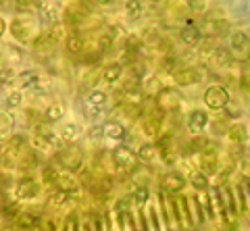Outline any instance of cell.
Here are the masks:
<instances>
[{"label": "cell", "instance_id": "1", "mask_svg": "<svg viewBox=\"0 0 250 231\" xmlns=\"http://www.w3.org/2000/svg\"><path fill=\"white\" fill-rule=\"evenodd\" d=\"M57 160H59V163L65 167V169H69L71 173H73V171H80V167H82V163H83V152H82L80 146H75V144L65 146V148H59Z\"/></svg>", "mask_w": 250, "mask_h": 231}, {"label": "cell", "instance_id": "2", "mask_svg": "<svg viewBox=\"0 0 250 231\" xmlns=\"http://www.w3.org/2000/svg\"><path fill=\"white\" fill-rule=\"evenodd\" d=\"M217 194H219V211H221L223 219H236L238 214V204L233 200V190L223 183V186L217 188Z\"/></svg>", "mask_w": 250, "mask_h": 231}, {"label": "cell", "instance_id": "3", "mask_svg": "<svg viewBox=\"0 0 250 231\" xmlns=\"http://www.w3.org/2000/svg\"><path fill=\"white\" fill-rule=\"evenodd\" d=\"M113 160H115V167L119 169L121 173H131V171H136V167H138V156L127 146H117V148H113Z\"/></svg>", "mask_w": 250, "mask_h": 231}, {"label": "cell", "instance_id": "4", "mask_svg": "<svg viewBox=\"0 0 250 231\" xmlns=\"http://www.w3.org/2000/svg\"><path fill=\"white\" fill-rule=\"evenodd\" d=\"M182 100L184 96L179 94V90L175 88H161L159 94H156V104L163 113H171V111H177L182 106Z\"/></svg>", "mask_w": 250, "mask_h": 231}, {"label": "cell", "instance_id": "5", "mask_svg": "<svg viewBox=\"0 0 250 231\" xmlns=\"http://www.w3.org/2000/svg\"><path fill=\"white\" fill-rule=\"evenodd\" d=\"M205 104L213 111H223L229 104V94L223 86H210L205 92Z\"/></svg>", "mask_w": 250, "mask_h": 231}, {"label": "cell", "instance_id": "6", "mask_svg": "<svg viewBox=\"0 0 250 231\" xmlns=\"http://www.w3.org/2000/svg\"><path fill=\"white\" fill-rule=\"evenodd\" d=\"M248 48H250V42H248V36L244 32H233L231 34V58L233 60H244L248 58Z\"/></svg>", "mask_w": 250, "mask_h": 231}, {"label": "cell", "instance_id": "7", "mask_svg": "<svg viewBox=\"0 0 250 231\" xmlns=\"http://www.w3.org/2000/svg\"><path fill=\"white\" fill-rule=\"evenodd\" d=\"M38 192H40V186L34 179H29V177L19 179L15 183V198H19V200H34L38 196Z\"/></svg>", "mask_w": 250, "mask_h": 231}, {"label": "cell", "instance_id": "8", "mask_svg": "<svg viewBox=\"0 0 250 231\" xmlns=\"http://www.w3.org/2000/svg\"><path fill=\"white\" fill-rule=\"evenodd\" d=\"M161 183H163V190H167L169 194H179V192L184 190V186H186V179H184L182 173L171 171L167 175H163Z\"/></svg>", "mask_w": 250, "mask_h": 231}, {"label": "cell", "instance_id": "9", "mask_svg": "<svg viewBox=\"0 0 250 231\" xmlns=\"http://www.w3.org/2000/svg\"><path fill=\"white\" fill-rule=\"evenodd\" d=\"M173 79L177 86H194V83L200 81V71L192 67H184L179 71H173Z\"/></svg>", "mask_w": 250, "mask_h": 231}, {"label": "cell", "instance_id": "10", "mask_svg": "<svg viewBox=\"0 0 250 231\" xmlns=\"http://www.w3.org/2000/svg\"><path fill=\"white\" fill-rule=\"evenodd\" d=\"M173 206H175V214L182 221H186L190 227H194V219H192V209H190V200L186 196H179L173 200Z\"/></svg>", "mask_w": 250, "mask_h": 231}, {"label": "cell", "instance_id": "11", "mask_svg": "<svg viewBox=\"0 0 250 231\" xmlns=\"http://www.w3.org/2000/svg\"><path fill=\"white\" fill-rule=\"evenodd\" d=\"M11 34L15 40H19V42H27L29 40V34H31V25L25 21V19H21V17H15L13 23H11Z\"/></svg>", "mask_w": 250, "mask_h": 231}, {"label": "cell", "instance_id": "12", "mask_svg": "<svg viewBox=\"0 0 250 231\" xmlns=\"http://www.w3.org/2000/svg\"><path fill=\"white\" fill-rule=\"evenodd\" d=\"M208 125V115L205 111H192L190 117H188V129L192 134H200L202 129Z\"/></svg>", "mask_w": 250, "mask_h": 231}, {"label": "cell", "instance_id": "13", "mask_svg": "<svg viewBox=\"0 0 250 231\" xmlns=\"http://www.w3.org/2000/svg\"><path fill=\"white\" fill-rule=\"evenodd\" d=\"M103 134L108 137V140H115V142H121L127 137V132H125V127L119 121H106L103 125Z\"/></svg>", "mask_w": 250, "mask_h": 231}, {"label": "cell", "instance_id": "14", "mask_svg": "<svg viewBox=\"0 0 250 231\" xmlns=\"http://www.w3.org/2000/svg\"><path fill=\"white\" fill-rule=\"evenodd\" d=\"M179 38H182V42L188 44V46H196V44H200V40H202V34H200V29H198L196 25L188 23L186 27L179 29Z\"/></svg>", "mask_w": 250, "mask_h": 231}, {"label": "cell", "instance_id": "15", "mask_svg": "<svg viewBox=\"0 0 250 231\" xmlns=\"http://www.w3.org/2000/svg\"><path fill=\"white\" fill-rule=\"evenodd\" d=\"M54 183H57V188L59 190H65V192H75L77 188H80V183H77V179L73 177V173L71 171H65V173H57V179H54Z\"/></svg>", "mask_w": 250, "mask_h": 231}, {"label": "cell", "instance_id": "16", "mask_svg": "<svg viewBox=\"0 0 250 231\" xmlns=\"http://www.w3.org/2000/svg\"><path fill=\"white\" fill-rule=\"evenodd\" d=\"M15 86H19V88H34L40 83V77H38V73L34 71H21L15 75Z\"/></svg>", "mask_w": 250, "mask_h": 231}, {"label": "cell", "instance_id": "17", "mask_svg": "<svg viewBox=\"0 0 250 231\" xmlns=\"http://www.w3.org/2000/svg\"><path fill=\"white\" fill-rule=\"evenodd\" d=\"M123 100L127 104H134V106H140L142 104V100H144V92L142 88H138V86H127L123 92Z\"/></svg>", "mask_w": 250, "mask_h": 231}, {"label": "cell", "instance_id": "18", "mask_svg": "<svg viewBox=\"0 0 250 231\" xmlns=\"http://www.w3.org/2000/svg\"><path fill=\"white\" fill-rule=\"evenodd\" d=\"M0 165L6 167V169H13L15 165H17V150L11 148L9 144L0 150Z\"/></svg>", "mask_w": 250, "mask_h": 231}, {"label": "cell", "instance_id": "19", "mask_svg": "<svg viewBox=\"0 0 250 231\" xmlns=\"http://www.w3.org/2000/svg\"><path fill=\"white\" fill-rule=\"evenodd\" d=\"M52 44H54V38H52L50 32H42V34H38L34 38V50H40V52L50 50Z\"/></svg>", "mask_w": 250, "mask_h": 231}, {"label": "cell", "instance_id": "20", "mask_svg": "<svg viewBox=\"0 0 250 231\" xmlns=\"http://www.w3.org/2000/svg\"><path fill=\"white\" fill-rule=\"evenodd\" d=\"M213 60H215L217 67H229V65L233 63L231 52H229L228 48H215V50H213Z\"/></svg>", "mask_w": 250, "mask_h": 231}, {"label": "cell", "instance_id": "21", "mask_svg": "<svg viewBox=\"0 0 250 231\" xmlns=\"http://www.w3.org/2000/svg\"><path fill=\"white\" fill-rule=\"evenodd\" d=\"M38 223H40V219H38L36 214H31V212L17 214V227L19 229H34V227H38Z\"/></svg>", "mask_w": 250, "mask_h": 231}, {"label": "cell", "instance_id": "22", "mask_svg": "<svg viewBox=\"0 0 250 231\" xmlns=\"http://www.w3.org/2000/svg\"><path fill=\"white\" fill-rule=\"evenodd\" d=\"M156 150H159V146H154V144H144V146H140L138 158L144 160V163H152V160L156 158Z\"/></svg>", "mask_w": 250, "mask_h": 231}, {"label": "cell", "instance_id": "23", "mask_svg": "<svg viewBox=\"0 0 250 231\" xmlns=\"http://www.w3.org/2000/svg\"><path fill=\"white\" fill-rule=\"evenodd\" d=\"M228 135H229V140H231L233 144H246V125L238 123V125L229 127Z\"/></svg>", "mask_w": 250, "mask_h": 231}, {"label": "cell", "instance_id": "24", "mask_svg": "<svg viewBox=\"0 0 250 231\" xmlns=\"http://www.w3.org/2000/svg\"><path fill=\"white\" fill-rule=\"evenodd\" d=\"M142 2L140 0H127L125 2V13H127V17L131 19V21H138L140 17H142Z\"/></svg>", "mask_w": 250, "mask_h": 231}, {"label": "cell", "instance_id": "25", "mask_svg": "<svg viewBox=\"0 0 250 231\" xmlns=\"http://www.w3.org/2000/svg\"><path fill=\"white\" fill-rule=\"evenodd\" d=\"M117 225L121 229H136V221L131 217L129 209L127 211H117Z\"/></svg>", "mask_w": 250, "mask_h": 231}, {"label": "cell", "instance_id": "26", "mask_svg": "<svg viewBox=\"0 0 250 231\" xmlns=\"http://www.w3.org/2000/svg\"><path fill=\"white\" fill-rule=\"evenodd\" d=\"M62 117H65V109H62L61 104H50L48 109H46V113H44V119L48 123H57Z\"/></svg>", "mask_w": 250, "mask_h": 231}, {"label": "cell", "instance_id": "27", "mask_svg": "<svg viewBox=\"0 0 250 231\" xmlns=\"http://www.w3.org/2000/svg\"><path fill=\"white\" fill-rule=\"evenodd\" d=\"M236 194H238V211L240 212H246L248 209V188H246V179L240 183V186H236Z\"/></svg>", "mask_w": 250, "mask_h": 231}, {"label": "cell", "instance_id": "28", "mask_svg": "<svg viewBox=\"0 0 250 231\" xmlns=\"http://www.w3.org/2000/svg\"><path fill=\"white\" fill-rule=\"evenodd\" d=\"M125 50H127L129 55H140V52L144 50V44L136 34H131V36H127V40H125Z\"/></svg>", "mask_w": 250, "mask_h": 231}, {"label": "cell", "instance_id": "29", "mask_svg": "<svg viewBox=\"0 0 250 231\" xmlns=\"http://www.w3.org/2000/svg\"><path fill=\"white\" fill-rule=\"evenodd\" d=\"M148 200H150V190H148L144 183L136 186V188H134V202H136L138 206H144Z\"/></svg>", "mask_w": 250, "mask_h": 231}, {"label": "cell", "instance_id": "30", "mask_svg": "<svg viewBox=\"0 0 250 231\" xmlns=\"http://www.w3.org/2000/svg\"><path fill=\"white\" fill-rule=\"evenodd\" d=\"M119 77H121V65L119 63H111L104 69V81L106 83H117Z\"/></svg>", "mask_w": 250, "mask_h": 231}, {"label": "cell", "instance_id": "31", "mask_svg": "<svg viewBox=\"0 0 250 231\" xmlns=\"http://www.w3.org/2000/svg\"><path fill=\"white\" fill-rule=\"evenodd\" d=\"M190 183L196 190H208V179H207V175L202 171H192L190 173Z\"/></svg>", "mask_w": 250, "mask_h": 231}, {"label": "cell", "instance_id": "32", "mask_svg": "<svg viewBox=\"0 0 250 231\" xmlns=\"http://www.w3.org/2000/svg\"><path fill=\"white\" fill-rule=\"evenodd\" d=\"M67 50L71 52V55H77V52H82V50H83V40H82V36H77V34L67 36Z\"/></svg>", "mask_w": 250, "mask_h": 231}, {"label": "cell", "instance_id": "33", "mask_svg": "<svg viewBox=\"0 0 250 231\" xmlns=\"http://www.w3.org/2000/svg\"><path fill=\"white\" fill-rule=\"evenodd\" d=\"M38 11H40V17H42V23H44V25H52V23H54V17H57V13H54L52 6H48V4H40V6H38Z\"/></svg>", "mask_w": 250, "mask_h": 231}, {"label": "cell", "instance_id": "34", "mask_svg": "<svg viewBox=\"0 0 250 231\" xmlns=\"http://www.w3.org/2000/svg\"><path fill=\"white\" fill-rule=\"evenodd\" d=\"M15 6H17L19 13H34V11H38L40 2H38V0H15Z\"/></svg>", "mask_w": 250, "mask_h": 231}, {"label": "cell", "instance_id": "35", "mask_svg": "<svg viewBox=\"0 0 250 231\" xmlns=\"http://www.w3.org/2000/svg\"><path fill=\"white\" fill-rule=\"evenodd\" d=\"M15 81V71L11 67H0V90Z\"/></svg>", "mask_w": 250, "mask_h": 231}, {"label": "cell", "instance_id": "36", "mask_svg": "<svg viewBox=\"0 0 250 231\" xmlns=\"http://www.w3.org/2000/svg\"><path fill=\"white\" fill-rule=\"evenodd\" d=\"M77 132H80V127H77L75 123H69V125L61 132L62 142H75V140H77Z\"/></svg>", "mask_w": 250, "mask_h": 231}, {"label": "cell", "instance_id": "37", "mask_svg": "<svg viewBox=\"0 0 250 231\" xmlns=\"http://www.w3.org/2000/svg\"><path fill=\"white\" fill-rule=\"evenodd\" d=\"M106 98H108V96L104 94V92L96 90V92H92V94L88 96V100H85V102H90V104H94V106H100V109H104Z\"/></svg>", "mask_w": 250, "mask_h": 231}, {"label": "cell", "instance_id": "38", "mask_svg": "<svg viewBox=\"0 0 250 231\" xmlns=\"http://www.w3.org/2000/svg\"><path fill=\"white\" fill-rule=\"evenodd\" d=\"M175 67H177V58L171 55V52H167V55L163 57V60H161V69H163L165 73H173Z\"/></svg>", "mask_w": 250, "mask_h": 231}, {"label": "cell", "instance_id": "39", "mask_svg": "<svg viewBox=\"0 0 250 231\" xmlns=\"http://www.w3.org/2000/svg\"><path fill=\"white\" fill-rule=\"evenodd\" d=\"M0 214H2L4 219H15L19 214V206H17V202H6L4 206H2V211H0Z\"/></svg>", "mask_w": 250, "mask_h": 231}, {"label": "cell", "instance_id": "40", "mask_svg": "<svg viewBox=\"0 0 250 231\" xmlns=\"http://www.w3.org/2000/svg\"><path fill=\"white\" fill-rule=\"evenodd\" d=\"M159 123H161L159 117L146 119L144 121V132H146V135H156V134H159Z\"/></svg>", "mask_w": 250, "mask_h": 231}, {"label": "cell", "instance_id": "41", "mask_svg": "<svg viewBox=\"0 0 250 231\" xmlns=\"http://www.w3.org/2000/svg\"><path fill=\"white\" fill-rule=\"evenodd\" d=\"M113 46V36L111 34H100L98 38V55L100 52H106Z\"/></svg>", "mask_w": 250, "mask_h": 231}, {"label": "cell", "instance_id": "42", "mask_svg": "<svg viewBox=\"0 0 250 231\" xmlns=\"http://www.w3.org/2000/svg\"><path fill=\"white\" fill-rule=\"evenodd\" d=\"M36 135H42V137H54L52 129H50V123H48V121L38 123V125H36Z\"/></svg>", "mask_w": 250, "mask_h": 231}, {"label": "cell", "instance_id": "43", "mask_svg": "<svg viewBox=\"0 0 250 231\" xmlns=\"http://www.w3.org/2000/svg\"><path fill=\"white\" fill-rule=\"evenodd\" d=\"M52 202L57 204V206H62L65 202H69V192H65V190H59L57 188V192L52 194Z\"/></svg>", "mask_w": 250, "mask_h": 231}, {"label": "cell", "instance_id": "44", "mask_svg": "<svg viewBox=\"0 0 250 231\" xmlns=\"http://www.w3.org/2000/svg\"><path fill=\"white\" fill-rule=\"evenodd\" d=\"M188 9L192 13H205L207 11V0H188Z\"/></svg>", "mask_w": 250, "mask_h": 231}, {"label": "cell", "instance_id": "45", "mask_svg": "<svg viewBox=\"0 0 250 231\" xmlns=\"http://www.w3.org/2000/svg\"><path fill=\"white\" fill-rule=\"evenodd\" d=\"M77 219H80V217H77L75 212H73V214H69V217H67V223H65V231H77V229H80L82 225L77 223Z\"/></svg>", "mask_w": 250, "mask_h": 231}, {"label": "cell", "instance_id": "46", "mask_svg": "<svg viewBox=\"0 0 250 231\" xmlns=\"http://www.w3.org/2000/svg\"><path fill=\"white\" fill-rule=\"evenodd\" d=\"M21 92H11L9 94V98H6V106H9V109H15V106H19L21 104Z\"/></svg>", "mask_w": 250, "mask_h": 231}, {"label": "cell", "instance_id": "47", "mask_svg": "<svg viewBox=\"0 0 250 231\" xmlns=\"http://www.w3.org/2000/svg\"><path fill=\"white\" fill-rule=\"evenodd\" d=\"M11 127H13V117L11 115H0V134L9 132Z\"/></svg>", "mask_w": 250, "mask_h": 231}, {"label": "cell", "instance_id": "48", "mask_svg": "<svg viewBox=\"0 0 250 231\" xmlns=\"http://www.w3.org/2000/svg\"><path fill=\"white\" fill-rule=\"evenodd\" d=\"M54 179H57V171H54L52 167H46V169H44V181H46V183H48V181L54 183Z\"/></svg>", "mask_w": 250, "mask_h": 231}, {"label": "cell", "instance_id": "49", "mask_svg": "<svg viewBox=\"0 0 250 231\" xmlns=\"http://www.w3.org/2000/svg\"><path fill=\"white\" fill-rule=\"evenodd\" d=\"M150 227L152 229H163V225H161V223H159V217H156V209H154V206H150Z\"/></svg>", "mask_w": 250, "mask_h": 231}, {"label": "cell", "instance_id": "50", "mask_svg": "<svg viewBox=\"0 0 250 231\" xmlns=\"http://www.w3.org/2000/svg\"><path fill=\"white\" fill-rule=\"evenodd\" d=\"M129 209V198H121L119 202H117V206H115V212L117 211H127Z\"/></svg>", "mask_w": 250, "mask_h": 231}, {"label": "cell", "instance_id": "51", "mask_svg": "<svg viewBox=\"0 0 250 231\" xmlns=\"http://www.w3.org/2000/svg\"><path fill=\"white\" fill-rule=\"evenodd\" d=\"M225 115H228L229 119H238L240 117V109H229V104L225 106Z\"/></svg>", "mask_w": 250, "mask_h": 231}, {"label": "cell", "instance_id": "52", "mask_svg": "<svg viewBox=\"0 0 250 231\" xmlns=\"http://www.w3.org/2000/svg\"><path fill=\"white\" fill-rule=\"evenodd\" d=\"M123 34H125V29H123L121 25H113V27H111V36H113V38H115V36H123Z\"/></svg>", "mask_w": 250, "mask_h": 231}, {"label": "cell", "instance_id": "53", "mask_svg": "<svg viewBox=\"0 0 250 231\" xmlns=\"http://www.w3.org/2000/svg\"><path fill=\"white\" fill-rule=\"evenodd\" d=\"M4 29H6V23H4V19L0 17V38L4 36Z\"/></svg>", "mask_w": 250, "mask_h": 231}, {"label": "cell", "instance_id": "54", "mask_svg": "<svg viewBox=\"0 0 250 231\" xmlns=\"http://www.w3.org/2000/svg\"><path fill=\"white\" fill-rule=\"evenodd\" d=\"M94 2H96V4H111L113 0H94Z\"/></svg>", "mask_w": 250, "mask_h": 231}, {"label": "cell", "instance_id": "55", "mask_svg": "<svg viewBox=\"0 0 250 231\" xmlns=\"http://www.w3.org/2000/svg\"><path fill=\"white\" fill-rule=\"evenodd\" d=\"M150 2H159V0H150Z\"/></svg>", "mask_w": 250, "mask_h": 231}]
</instances>
